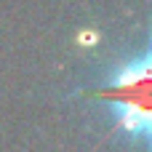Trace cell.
<instances>
[{
    "instance_id": "1",
    "label": "cell",
    "mask_w": 152,
    "mask_h": 152,
    "mask_svg": "<svg viewBox=\"0 0 152 152\" xmlns=\"http://www.w3.org/2000/svg\"><path fill=\"white\" fill-rule=\"evenodd\" d=\"M110 112L112 131L131 147L152 152V37L147 45L118 61L102 86L86 91Z\"/></svg>"
}]
</instances>
